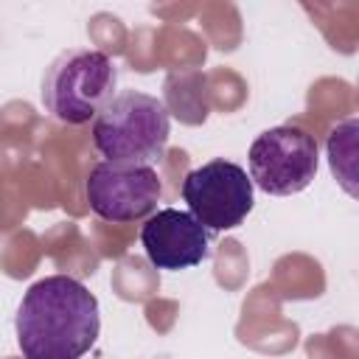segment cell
<instances>
[{
	"label": "cell",
	"instance_id": "6da1fadb",
	"mask_svg": "<svg viewBox=\"0 0 359 359\" xmlns=\"http://www.w3.org/2000/svg\"><path fill=\"white\" fill-rule=\"evenodd\" d=\"M14 328L25 359H81L101 331L98 300L81 280L48 275L22 294Z\"/></svg>",
	"mask_w": 359,
	"mask_h": 359
},
{
	"label": "cell",
	"instance_id": "7a4b0ae2",
	"mask_svg": "<svg viewBox=\"0 0 359 359\" xmlns=\"http://www.w3.org/2000/svg\"><path fill=\"white\" fill-rule=\"evenodd\" d=\"M171 118L160 98L137 90L115 98L93 121V143L107 163L151 165L165 154Z\"/></svg>",
	"mask_w": 359,
	"mask_h": 359
},
{
	"label": "cell",
	"instance_id": "3957f363",
	"mask_svg": "<svg viewBox=\"0 0 359 359\" xmlns=\"http://www.w3.org/2000/svg\"><path fill=\"white\" fill-rule=\"evenodd\" d=\"M118 67L115 62L90 48H73L59 53L42 79L45 109L70 126L95 121V115L115 98Z\"/></svg>",
	"mask_w": 359,
	"mask_h": 359
},
{
	"label": "cell",
	"instance_id": "277c9868",
	"mask_svg": "<svg viewBox=\"0 0 359 359\" xmlns=\"http://www.w3.org/2000/svg\"><path fill=\"white\" fill-rule=\"evenodd\" d=\"M320 149L300 126H272L250 146V180L269 196H292L314 182Z\"/></svg>",
	"mask_w": 359,
	"mask_h": 359
},
{
	"label": "cell",
	"instance_id": "5b68a950",
	"mask_svg": "<svg viewBox=\"0 0 359 359\" xmlns=\"http://www.w3.org/2000/svg\"><path fill=\"white\" fill-rule=\"evenodd\" d=\"M182 199L188 213L208 230L222 233L238 227L252 210V180L247 171L224 157L208 160L185 174Z\"/></svg>",
	"mask_w": 359,
	"mask_h": 359
},
{
	"label": "cell",
	"instance_id": "8992f818",
	"mask_svg": "<svg viewBox=\"0 0 359 359\" xmlns=\"http://www.w3.org/2000/svg\"><path fill=\"white\" fill-rule=\"evenodd\" d=\"M84 194L95 216L129 224L157 210V202L163 199V180L151 165H121L104 160L93 165Z\"/></svg>",
	"mask_w": 359,
	"mask_h": 359
},
{
	"label": "cell",
	"instance_id": "52a82bcc",
	"mask_svg": "<svg viewBox=\"0 0 359 359\" xmlns=\"http://www.w3.org/2000/svg\"><path fill=\"white\" fill-rule=\"evenodd\" d=\"M140 244L146 258L157 269H188L208 258L210 233L188 213L177 208L154 210L140 227Z\"/></svg>",
	"mask_w": 359,
	"mask_h": 359
}]
</instances>
